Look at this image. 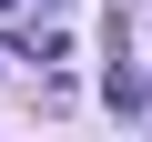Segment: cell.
<instances>
[{
	"label": "cell",
	"mask_w": 152,
	"mask_h": 142,
	"mask_svg": "<svg viewBox=\"0 0 152 142\" xmlns=\"http://www.w3.org/2000/svg\"><path fill=\"white\" fill-rule=\"evenodd\" d=\"M102 91H112V112H152V81H142L132 61H112V81H102Z\"/></svg>",
	"instance_id": "cell-1"
},
{
	"label": "cell",
	"mask_w": 152,
	"mask_h": 142,
	"mask_svg": "<svg viewBox=\"0 0 152 142\" xmlns=\"http://www.w3.org/2000/svg\"><path fill=\"white\" fill-rule=\"evenodd\" d=\"M10 10H20V0H0V20H10Z\"/></svg>",
	"instance_id": "cell-2"
}]
</instances>
